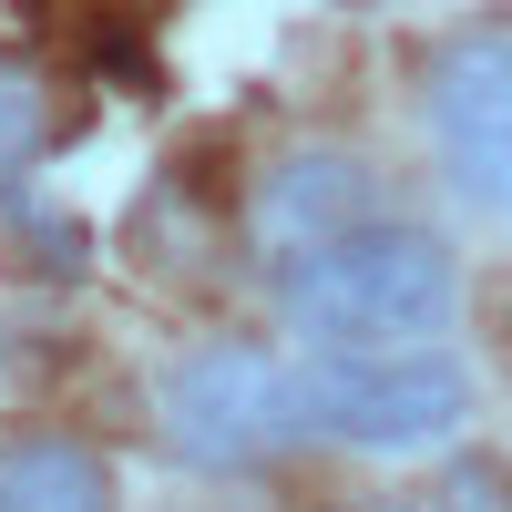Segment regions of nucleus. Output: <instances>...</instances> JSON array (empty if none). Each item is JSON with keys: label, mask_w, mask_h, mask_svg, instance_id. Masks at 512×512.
<instances>
[{"label": "nucleus", "mask_w": 512, "mask_h": 512, "mask_svg": "<svg viewBox=\"0 0 512 512\" xmlns=\"http://www.w3.org/2000/svg\"><path fill=\"white\" fill-rule=\"evenodd\" d=\"M297 400H308V431L410 461V451H441L472 420V369L441 349H308Z\"/></svg>", "instance_id": "obj_2"}, {"label": "nucleus", "mask_w": 512, "mask_h": 512, "mask_svg": "<svg viewBox=\"0 0 512 512\" xmlns=\"http://www.w3.org/2000/svg\"><path fill=\"white\" fill-rule=\"evenodd\" d=\"M359 216H369V175H359L349 154H297V164L267 175V195H256V236H267L277 256L318 246V236L359 226Z\"/></svg>", "instance_id": "obj_5"}, {"label": "nucleus", "mask_w": 512, "mask_h": 512, "mask_svg": "<svg viewBox=\"0 0 512 512\" xmlns=\"http://www.w3.org/2000/svg\"><path fill=\"white\" fill-rule=\"evenodd\" d=\"M0 512H113V472L82 441H0Z\"/></svg>", "instance_id": "obj_6"}, {"label": "nucleus", "mask_w": 512, "mask_h": 512, "mask_svg": "<svg viewBox=\"0 0 512 512\" xmlns=\"http://www.w3.org/2000/svg\"><path fill=\"white\" fill-rule=\"evenodd\" d=\"M431 144L451 195L512 226V31H472L431 62Z\"/></svg>", "instance_id": "obj_4"}, {"label": "nucleus", "mask_w": 512, "mask_h": 512, "mask_svg": "<svg viewBox=\"0 0 512 512\" xmlns=\"http://www.w3.org/2000/svg\"><path fill=\"white\" fill-rule=\"evenodd\" d=\"M277 308L308 349H431L461 308V267L431 226H338L277 267Z\"/></svg>", "instance_id": "obj_1"}, {"label": "nucleus", "mask_w": 512, "mask_h": 512, "mask_svg": "<svg viewBox=\"0 0 512 512\" xmlns=\"http://www.w3.org/2000/svg\"><path fill=\"white\" fill-rule=\"evenodd\" d=\"M41 134H52V93H41L21 62H0V185L41 154Z\"/></svg>", "instance_id": "obj_7"}, {"label": "nucleus", "mask_w": 512, "mask_h": 512, "mask_svg": "<svg viewBox=\"0 0 512 512\" xmlns=\"http://www.w3.org/2000/svg\"><path fill=\"white\" fill-rule=\"evenodd\" d=\"M164 441H175L195 472H256L308 441V400H297V369H277L267 349H195L164 369Z\"/></svg>", "instance_id": "obj_3"}]
</instances>
